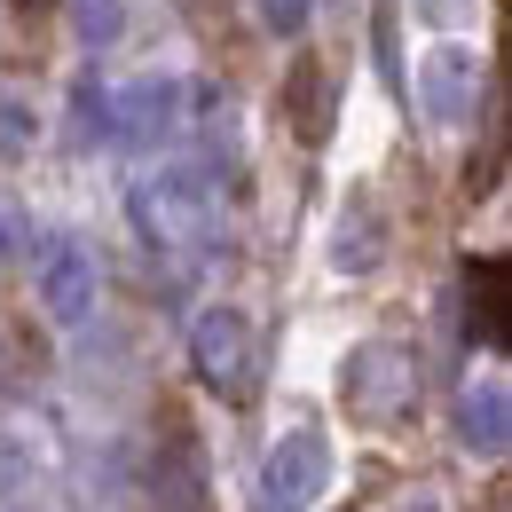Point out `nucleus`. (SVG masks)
<instances>
[{
	"label": "nucleus",
	"instance_id": "dca6fc26",
	"mask_svg": "<svg viewBox=\"0 0 512 512\" xmlns=\"http://www.w3.org/2000/svg\"><path fill=\"white\" fill-rule=\"evenodd\" d=\"M394 512H442V505H434V497H410V505H394Z\"/></svg>",
	"mask_w": 512,
	"mask_h": 512
},
{
	"label": "nucleus",
	"instance_id": "2eb2a0df",
	"mask_svg": "<svg viewBox=\"0 0 512 512\" xmlns=\"http://www.w3.org/2000/svg\"><path fill=\"white\" fill-rule=\"evenodd\" d=\"M260 16H268V32H308L316 0H260Z\"/></svg>",
	"mask_w": 512,
	"mask_h": 512
},
{
	"label": "nucleus",
	"instance_id": "f257e3e1",
	"mask_svg": "<svg viewBox=\"0 0 512 512\" xmlns=\"http://www.w3.org/2000/svg\"><path fill=\"white\" fill-rule=\"evenodd\" d=\"M127 213H134V229H142V245L197 253L213 237V221H221V197H213V182L197 166H158V174H142L127 190Z\"/></svg>",
	"mask_w": 512,
	"mask_h": 512
},
{
	"label": "nucleus",
	"instance_id": "20e7f679",
	"mask_svg": "<svg viewBox=\"0 0 512 512\" xmlns=\"http://www.w3.org/2000/svg\"><path fill=\"white\" fill-rule=\"evenodd\" d=\"M323 473H331V449L323 434L292 426L284 442L260 457V489H253V512H308L323 497Z\"/></svg>",
	"mask_w": 512,
	"mask_h": 512
},
{
	"label": "nucleus",
	"instance_id": "6e6552de",
	"mask_svg": "<svg viewBox=\"0 0 512 512\" xmlns=\"http://www.w3.org/2000/svg\"><path fill=\"white\" fill-rule=\"evenodd\" d=\"M457 442L473 449V457H505V442H512V394H505V379L465 386V402H457Z\"/></svg>",
	"mask_w": 512,
	"mask_h": 512
},
{
	"label": "nucleus",
	"instance_id": "0eeeda50",
	"mask_svg": "<svg viewBox=\"0 0 512 512\" xmlns=\"http://www.w3.org/2000/svg\"><path fill=\"white\" fill-rule=\"evenodd\" d=\"M418 87H426V111L434 119H473V103H481V56L473 48H434L426 71H418Z\"/></svg>",
	"mask_w": 512,
	"mask_h": 512
},
{
	"label": "nucleus",
	"instance_id": "f8f14e48",
	"mask_svg": "<svg viewBox=\"0 0 512 512\" xmlns=\"http://www.w3.org/2000/svg\"><path fill=\"white\" fill-rule=\"evenodd\" d=\"M32 134H40L32 103H24V95H0V158H24V150H32Z\"/></svg>",
	"mask_w": 512,
	"mask_h": 512
},
{
	"label": "nucleus",
	"instance_id": "9b49d317",
	"mask_svg": "<svg viewBox=\"0 0 512 512\" xmlns=\"http://www.w3.org/2000/svg\"><path fill=\"white\" fill-rule=\"evenodd\" d=\"M71 40H79L87 56L119 48V40H127V0H71Z\"/></svg>",
	"mask_w": 512,
	"mask_h": 512
},
{
	"label": "nucleus",
	"instance_id": "9d476101",
	"mask_svg": "<svg viewBox=\"0 0 512 512\" xmlns=\"http://www.w3.org/2000/svg\"><path fill=\"white\" fill-rule=\"evenodd\" d=\"M379 253H386L379 213H371V205H355V213L339 221V237H331V260H339L347 276H363V268H379Z\"/></svg>",
	"mask_w": 512,
	"mask_h": 512
},
{
	"label": "nucleus",
	"instance_id": "1a4fd4ad",
	"mask_svg": "<svg viewBox=\"0 0 512 512\" xmlns=\"http://www.w3.org/2000/svg\"><path fill=\"white\" fill-rule=\"evenodd\" d=\"M465 331L481 347H505V260H473L465 268Z\"/></svg>",
	"mask_w": 512,
	"mask_h": 512
},
{
	"label": "nucleus",
	"instance_id": "f3484780",
	"mask_svg": "<svg viewBox=\"0 0 512 512\" xmlns=\"http://www.w3.org/2000/svg\"><path fill=\"white\" fill-rule=\"evenodd\" d=\"M16 8H40V0H16Z\"/></svg>",
	"mask_w": 512,
	"mask_h": 512
},
{
	"label": "nucleus",
	"instance_id": "423d86ee",
	"mask_svg": "<svg viewBox=\"0 0 512 512\" xmlns=\"http://www.w3.org/2000/svg\"><path fill=\"white\" fill-rule=\"evenodd\" d=\"M40 308L56 323H87L95 316V284H103V268H95V253L79 245V237H48L40 245Z\"/></svg>",
	"mask_w": 512,
	"mask_h": 512
},
{
	"label": "nucleus",
	"instance_id": "7ed1b4c3",
	"mask_svg": "<svg viewBox=\"0 0 512 512\" xmlns=\"http://www.w3.org/2000/svg\"><path fill=\"white\" fill-rule=\"evenodd\" d=\"M190 363H197V379L213 386V394L245 402V394H253V371H260L253 323L237 316V308H205V316L190 323Z\"/></svg>",
	"mask_w": 512,
	"mask_h": 512
},
{
	"label": "nucleus",
	"instance_id": "ddd939ff",
	"mask_svg": "<svg viewBox=\"0 0 512 512\" xmlns=\"http://www.w3.org/2000/svg\"><path fill=\"white\" fill-rule=\"evenodd\" d=\"M292 87H300V127L323 134V127H331V103H323V71H316V64H300V79H292Z\"/></svg>",
	"mask_w": 512,
	"mask_h": 512
},
{
	"label": "nucleus",
	"instance_id": "39448f33",
	"mask_svg": "<svg viewBox=\"0 0 512 512\" xmlns=\"http://www.w3.org/2000/svg\"><path fill=\"white\" fill-rule=\"evenodd\" d=\"M182 127V79H127L119 95H103V134L127 150H158L166 134Z\"/></svg>",
	"mask_w": 512,
	"mask_h": 512
},
{
	"label": "nucleus",
	"instance_id": "f03ea898",
	"mask_svg": "<svg viewBox=\"0 0 512 512\" xmlns=\"http://www.w3.org/2000/svg\"><path fill=\"white\" fill-rule=\"evenodd\" d=\"M339 394H347V410H355L363 426H394V418L418 410V355H410L402 339H371V347L347 355Z\"/></svg>",
	"mask_w": 512,
	"mask_h": 512
},
{
	"label": "nucleus",
	"instance_id": "4468645a",
	"mask_svg": "<svg viewBox=\"0 0 512 512\" xmlns=\"http://www.w3.org/2000/svg\"><path fill=\"white\" fill-rule=\"evenodd\" d=\"M24 245H32V221H24V205L0 190V268L8 260H24Z\"/></svg>",
	"mask_w": 512,
	"mask_h": 512
}]
</instances>
